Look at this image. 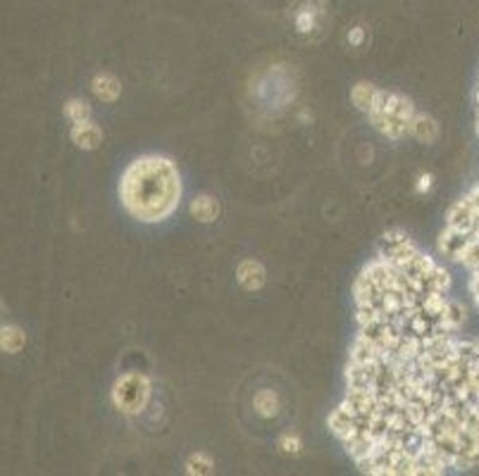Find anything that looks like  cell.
Here are the masks:
<instances>
[{
    "mask_svg": "<svg viewBox=\"0 0 479 476\" xmlns=\"http://www.w3.org/2000/svg\"><path fill=\"white\" fill-rule=\"evenodd\" d=\"M411 136L418 138L420 143H434L439 138V124L429 117V114L418 112V114H415V121H413V133H411Z\"/></svg>",
    "mask_w": 479,
    "mask_h": 476,
    "instance_id": "11",
    "label": "cell"
},
{
    "mask_svg": "<svg viewBox=\"0 0 479 476\" xmlns=\"http://www.w3.org/2000/svg\"><path fill=\"white\" fill-rule=\"evenodd\" d=\"M117 193L122 207L138 222H165L182 202V174L170 158L143 155L126 165Z\"/></svg>",
    "mask_w": 479,
    "mask_h": 476,
    "instance_id": "3",
    "label": "cell"
},
{
    "mask_svg": "<svg viewBox=\"0 0 479 476\" xmlns=\"http://www.w3.org/2000/svg\"><path fill=\"white\" fill-rule=\"evenodd\" d=\"M329 431L360 472L441 476L479 467V336L353 341Z\"/></svg>",
    "mask_w": 479,
    "mask_h": 476,
    "instance_id": "1",
    "label": "cell"
},
{
    "mask_svg": "<svg viewBox=\"0 0 479 476\" xmlns=\"http://www.w3.org/2000/svg\"><path fill=\"white\" fill-rule=\"evenodd\" d=\"M355 341L396 343L463 331L451 272L403 231H389L353 283Z\"/></svg>",
    "mask_w": 479,
    "mask_h": 476,
    "instance_id": "2",
    "label": "cell"
},
{
    "mask_svg": "<svg viewBox=\"0 0 479 476\" xmlns=\"http://www.w3.org/2000/svg\"><path fill=\"white\" fill-rule=\"evenodd\" d=\"M418 191L422 193V191H429V186H432V174H422V177L418 179Z\"/></svg>",
    "mask_w": 479,
    "mask_h": 476,
    "instance_id": "19",
    "label": "cell"
},
{
    "mask_svg": "<svg viewBox=\"0 0 479 476\" xmlns=\"http://www.w3.org/2000/svg\"><path fill=\"white\" fill-rule=\"evenodd\" d=\"M348 40H351V43H353V45H360V43H362V31H360V27H358L355 31H351Z\"/></svg>",
    "mask_w": 479,
    "mask_h": 476,
    "instance_id": "21",
    "label": "cell"
},
{
    "mask_svg": "<svg viewBox=\"0 0 479 476\" xmlns=\"http://www.w3.org/2000/svg\"><path fill=\"white\" fill-rule=\"evenodd\" d=\"M279 448L284 452L296 455V452L303 450V440H301V436H296V433H284V436L279 438Z\"/></svg>",
    "mask_w": 479,
    "mask_h": 476,
    "instance_id": "17",
    "label": "cell"
},
{
    "mask_svg": "<svg viewBox=\"0 0 479 476\" xmlns=\"http://www.w3.org/2000/svg\"><path fill=\"white\" fill-rule=\"evenodd\" d=\"M62 112H65V117L72 121V124H79V121H86V119H94V112H91V105L82 98H69L65 103V107H62Z\"/></svg>",
    "mask_w": 479,
    "mask_h": 476,
    "instance_id": "14",
    "label": "cell"
},
{
    "mask_svg": "<svg viewBox=\"0 0 479 476\" xmlns=\"http://www.w3.org/2000/svg\"><path fill=\"white\" fill-rule=\"evenodd\" d=\"M475 124H477V136H479V79H477V91H475Z\"/></svg>",
    "mask_w": 479,
    "mask_h": 476,
    "instance_id": "20",
    "label": "cell"
},
{
    "mask_svg": "<svg viewBox=\"0 0 479 476\" xmlns=\"http://www.w3.org/2000/svg\"><path fill=\"white\" fill-rule=\"evenodd\" d=\"M379 89L374 84H367V81H358V84L351 89V101L353 105L360 110V112H370V107L374 105V98H377Z\"/></svg>",
    "mask_w": 479,
    "mask_h": 476,
    "instance_id": "10",
    "label": "cell"
},
{
    "mask_svg": "<svg viewBox=\"0 0 479 476\" xmlns=\"http://www.w3.org/2000/svg\"><path fill=\"white\" fill-rule=\"evenodd\" d=\"M467 293H470L472 303H475V307L479 310V269L467 274Z\"/></svg>",
    "mask_w": 479,
    "mask_h": 476,
    "instance_id": "18",
    "label": "cell"
},
{
    "mask_svg": "<svg viewBox=\"0 0 479 476\" xmlns=\"http://www.w3.org/2000/svg\"><path fill=\"white\" fill-rule=\"evenodd\" d=\"M265 278H267V272L265 267L258 262V260H244L236 267V281H239L241 288L246 291H260L265 286Z\"/></svg>",
    "mask_w": 479,
    "mask_h": 476,
    "instance_id": "7",
    "label": "cell"
},
{
    "mask_svg": "<svg viewBox=\"0 0 479 476\" xmlns=\"http://www.w3.org/2000/svg\"><path fill=\"white\" fill-rule=\"evenodd\" d=\"M69 138H72V143L77 148L96 150V148H101V143H103V129L94 119H86V121H79V124H72Z\"/></svg>",
    "mask_w": 479,
    "mask_h": 476,
    "instance_id": "6",
    "label": "cell"
},
{
    "mask_svg": "<svg viewBox=\"0 0 479 476\" xmlns=\"http://www.w3.org/2000/svg\"><path fill=\"white\" fill-rule=\"evenodd\" d=\"M189 212H191V217L196 222L200 224H210L217 219L219 214V202L212 198V195H198V198L191 200V205H189Z\"/></svg>",
    "mask_w": 479,
    "mask_h": 476,
    "instance_id": "9",
    "label": "cell"
},
{
    "mask_svg": "<svg viewBox=\"0 0 479 476\" xmlns=\"http://www.w3.org/2000/svg\"><path fill=\"white\" fill-rule=\"evenodd\" d=\"M296 29L301 34H310L315 29V10L313 8H305L296 15Z\"/></svg>",
    "mask_w": 479,
    "mask_h": 476,
    "instance_id": "16",
    "label": "cell"
},
{
    "mask_svg": "<svg viewBox=\"0 0 479 476\" xmlns=\"http://www.w3.org/2000/svg\"><path fill=\"white\" fill-rule=\"evenodd\" d=\"M91 91H94V96L98 98V101L115 103L119 96H122V84H119V79L115 77V74L101 72L91 79Z\"/></svg>",
    "mask_w": 479,
    "mask_h": 476,
    "instance_id": "8",
    "label": "cell"
},
{
    "mask_svg": "<svg viewBox=\"0 0 479 476\" xmlns=\"http://www.w3.org/2000/svg\"><path fill=\"white\" fill-rule=\"evenodd\" d=\"M253 408H256L258 415H263V417H274L277 410H279V396H277L274 391L263 388V391H258L256 398H253Z\"/></svg>",
    "mask_w": 479,
    "mask_h": 476,
    "instance_id": "13",
    "label": "cell"
},
{
    "mask_svg": "<svg viewBox=\"0 0 479 476\" xmlns=\"http://www.w3.org/2000/svg\"><path fill=\"white\" fill-rule=\"evenodd\" d=\"M415 114H418V110H415L411 98L396 91L379 89L374 105L367 112V119L382 136L391 138V141H401V138L413 133Z\"/></svg>",
    "mask_w": 479,
    "mask_h": 476,
    "instance_id": "4",
    "label": "cell"
},
{
    "mask_svg": "<svg viewBox=\"0 0 479 476\" xmlns=\"http://www.w3.org/2000/svg\"><path fill=\"white\" fill-rule=\"evenodd\" d=\"M153 384L141 371H126L112 386V405L126 417H136L151 403Z\"/></svg>",
    "mask_w": 479,
    "mask_h": 476,
    "instance_id": "5",
    "label": "cell"
},
{
    "mask_svg": "<svg viewBox=\"0 0 479 476\" xmlns=\"http://www.w3.org/2000/svg\"><path fill=\"white\" fill-rule=\"evenodd\" d=\"M215 472V462L207 452H196L186 460V474H196V476H203V474H212Z\"/></svg>",
    "mask_w": 479,
    "mask_h": 476,
    "instance_id": "15",
    "label": "cell"
},
{
    "mask_svg": "<svg viewBox=\"0 0 479 476\" xmlns=\"http://www.w3.org/2000/svg\"><path fill=\"white\" fill-rule=\"evenodd\" d=\"M24 343H27L24 331L20 327H15V324H5L3 331H0V345H3V352L15 355V352H20L22 348H24Z\"/></svg>",
    "mask_w": 479,
    "mask_h": 476,
    "instance_id": "12",
    "label": "cell"
}]
</instances>
